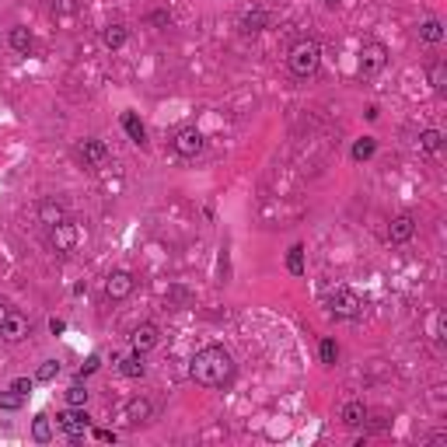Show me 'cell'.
Listing matches in <instances>:
<instances>
[{
    "label": "cell",
    "mask_w": 447,
    "mask_h": 447,
    "mask_svg": "<svg viewBox=\"0 0 447 447\" xmlns=\"http://www.w3.org/2000/svg\"><path fill=\"white\" fill-rule=\"evenodd\" d=\"M189 374L200 388H224L234 381V356L224 346H207L193 356Z\"/></svg>",
    "instance_id": "obj_1"
},
{
    "label": "cell",
    "mask_w": 447,
    "mask_h": 447,
    "mask_svg": "<svg viewBox=\"0 0 447 447\" xmlns=\"http://www.w3.org/2000/svg\"><path fill=\"white\" fill-rule=\"evenodd\" d=\"M287 67H290V73L297 80L315 77L318 67H322V46H318V39H297L290 46V53H287Z\"/></svg>",
    "instance_id": "obj_2"
},
{
    "label": "cell",
    "mask_w": 447,
    "mask_h": 447,
    "mask_svg": "<svg viewBox=\"0 0 447 447\" xmlns=\"http://www.w3.org/2000/svg\"><path fill=\"white\" fill-rule=\"evenodd\" d=\"M325 304H328V315H332V318H342V322L360 318L364 308H367V301L356 294V290H349V287H335V290L325 297Z\"/></svg>",
    "instance_id": "obj_3"
},
{
    "label": "cell",
    "mask_w": 447,
    "mask_h": 447,
    "mask_svg": "<svg viewBox=\"0 0 447 447\" xmlns=\"http://www.w3.org/2000/svg\"><path fill=\"white\" fill-rule=\"evenodd\" d=\"M385 67H388V46H385V42H364V46H360V63H356V73H360V80L378 77Z\"/></svg>",
    "instance_id": "obj_4"
},
{
    "label": "cell",
    "mask_w": 447,
    "mask_h": 447,
    "mask_svg": "<svg viewBox=\"0 0 447 447\" xmlns=\"http://www.w3.org/2000/svg\"><path fill=\"white\" fill-rule=\"evenodd\" d=\"M77 245H80V227H77L70 217L60 220L56 227H49V248H53L56 255H70Z\"/></svg>",
    "instance_id": "obj_5"
},
{
    "label": "cell",
    "mask_w": 447,
    "mask_h": 447,
    "mask_svg": "<svg viewBox=\"0 0 447 447\" xmlns=\"http://www.w3.org/2000/svg\"><path fill=\"white\" fill-rule=\"evenodd\" d=\"M56 426H60V430H63V433H67V437L77 444V440H80L87 430H91V416L84 412V405H70L67 412H60V416H56Z\"/></svg>",
    "instance_id": "obj_6"
},
{
    "label": "cell",
    "mask_w": 447,
    "mask_h": 447,
    "mask_svg": "<svg viewBox=\"0 0 447 447\" xmlns=\"http://www.w3.org/2000/svg\"><path fill=\"white\" fill-rule=\"evenodd\" d=\"M171 147H175L178 157H200L203 147H207V137H203V130H196V126H182V130L175 133Z\"/></svg>",
    "instance_id": "obj_7"
},
{
    "label": "cell",
    "mask_w": 447,
    "mask_h": 447,
    "mask_svg": "<svg viewBox=\"0 0 447 447\" xmlns=\"http://www.w3.org/2000/svg\"><path fill=\"white\" fill-rule=\"evenodd\" d=\"M133 290H137V277L130 270H112L105 277V297L109 301H126Z\"/></svg>",
    "instance_id": "obj_8"
},
{
    "label": "cell",
    "mask_w": 447,
    "mask_h": 447,
    "mask_svg": "<svg viewBox=\"0 0 447 447\" xmlns=\"http://www.w3.org/2000/svg\"><path fill=\"white\" fill-rule=\"evenodd\" d=\"M28 335H32V322L21 311H8L4 325H0V339L4 342H25Z\"/></svg>",
    "instance_id": "obj_9"
},
{
    "label": "cell",
    "mask_w": 447,
    "mask_h": 447,
    "mask_svg": "<svg viewBox=\"0 0 447 447\" xmlns=\"http://www.w3.org/2000/svg\"><path fill=\"white\" fill-rule=\"evenodd\" d=\"M35 217L42 227H56L60 220H67V203L56 200V196H42L39 207H35Z\"/></svg>",
    "instance_id": "obj_10"
},
{
    "label": "cell",
    "mask_w": 447,
    "mask_h": 447,
    "mask_svg": "<svg viewBox=\"0 0 447 447\" xmlns=\"http://www.w3.org/2000/svg\"><path fill=\"white\" fill-rule=\"evenodd\" d=\"M73 157H77L84 168H98V164L109 157V147H105L102 140H80L77 150H73Z\"/></svg>",
    "instance_id": "obj_11"
},
{
    "label": "cell",
    "mask_w": 447,
    "mask_h": 447,
    "mask_svg": "<svg viewBox=\"0 0 447 447\" xmlns=\"http://www.w3.org/2000/svg\"><path fill=\"white\" fill-rule=\"evenodd\" d=\"M412 238H416V217H412V213L392 217V224H388V241H392V245H409Z\"/></svg>",
    "instance_id": "obj_12"
},
{
    "label": "cell",
    "mask_w": 447,
    "mask_h": 447,
    "mask_svg": "<svg viewBox=\"0 0 447 447\" xmlns=\"http://www.w3.org/2000/svg\"><path fill=\"white\" fill-rule=\"evenodd\" d=\"M130 342H133V349H137V353H150V349L161 342V328H157L154 322H140V325L133 328Z\"/></svg>",
    "instance_id": "obj_13"
},
{
    "label": "cell",
    "mask_w": 447,
    "mask_h": 447,
    "mask_svg": "<svg viewBox=\"0 0 447 447\" xmlns=\"http://www.w3.org/2000/svg\"><path fill=\"white\" fill-rule=\"evenodd\" d=\"M150 416H154V402L150 398L137 395V398L126 402V423L130 426H143V423H150Z\"/></svg>",
    "instance_id": "obj_14"
},
{
    "label": "cell",
    "mask_w": 447,
    "mask_h": 447,
    "mask_svg": "<svg viewBox=\"0 0 447 447\" xmlns=\"http://www.w3.org/2000/svg\"><path fill=\"white\" fill-rule=\"evenodd\" d=\"M8 46H11L18 56H28V53L35 49V35H32V28H28V25H11V32H8Z\"/></svg>",
    "instance_id": "obj_15"
},
{
    "label": "cell",
    "mask_w": 447,
    "mask_h": 447,
    "mask_svg": "<svg viewBox=\"0 0 447 447\" xmlns=\"http://www.w3.org/2000/svg\"><path fill=\"white\" fill-rule=\"evenodd\" d=\"M367 419H371V409L364 405V402H346L342 405V423L349 426V430H356V426H367Z\"/></svg>",
    "instance_id": "obj_16"
},
{
    "label": "cell",
    "mask_w": 447,
    "mask_h": 447,
    "mask_svg": "<svg viewBox=\"0 0 447 447\" xmlns=\"http://www.w3.org/2000/svg\"><path fill=\"white\" fill-rule=\"evenodd\" d=\"M119 374H123V378H133V381H137V378H143V374H147L143 353H137V349H133L130 356H123V360H119Z\"/></svg>",
    "instance_id": "obj_17"
},
{
    "label": "cell",
    "mask_w": 447,
    "mask_h": 447,
    "mask_svg": "<svg viewBox=\"0 0 447 447\" xmlns=\"http://www.w3.org/2000/svg\"><path fill=\"white\" fill-rule=\"evenodd\" d=\"M444 21L440 18H426L423 25H419V42H426V46H440L444 42Z\"/></svg>",
    "instance_id": "obj_18"
},
{
    "label": "cell",
    "mask_w": 447,
    "mask_h": 447,
    "mask_svg": "<svg viewBox=\"0 0 447 447\" xmlns=\"http://www.w3.org/2000/svg\"><path fill=\"white\" fill-rule=\"evenodd\" d=\"M265 25H270V11H265V8H252V11L241 18V32H248V35L265 32Z\"/></svg>",
    "instance_id": "obj_19"
},
{
    "label": "cell",
    "mask_w": 447,
    "mask_h": 447,
    "mask_svg": "<svg viewBox=\"0 0 447 447\" xmlns=\"http://www.w3.org/2000/svg\"><path fill=\"white\" fill-rule=\"evenodd\" d=\"M126 39H130V28H126L123 21H116V25H109V28L102 32V46H105V49H123Z\"/></svg>",
    "instance_id": "obj_20"
},
{
    "label": "cell",
    "mask_w": 447,
    "mask_h": 447,
    "mask_svg": "<svg viewBox=\"0 0 447 447\" xmlns=\"http://www.w3.org/2000/svg\"><path fill=\"white\" fill-rule=\"evenodd\" d=\"M123 130L130 133V140H133L137 147H143V143H147V126L140 123V116H137V112H126V116H123Z\"/></svg>",
    "instance_id": "obj_21"
},
{
    "label": "cell",
    "mask_w": 447,
    "mask_h": 447,
    "mask_svg": "<svg viewBox=\"0 0 447 447\" xmlns=\"http://www.w3.org/2000/svg\"><path fill=\"white\" fill-rule=\"evenodd\" d=\"M426 80H430V87L437 95H444L447 91V60H437V63H430V70H426Z\"/></svg>",
    "instance_id": "obj_22"
},
{
    "label": "cell",
    "mask_w": 447,
    "mask_h": 447,
    "mask_svg": "<svg viewBox=\"0 0 447 447\" xmlns=\"http://www.w3.org/2000/svg\"><path fill=\"white\" fill-rule=\"evenodd\" d=\"M32 440H35V444H49V440H53V419H49L46 412H39V416L32 419Z\"/></svg>",
    "instance_id": "obj_23"
},
{
    "label": "cell",
    "mask_w": 447,
    "mask_h": 447,
    "mask_svg": "<svg viewBox=\"0 0 447 447\" xmlns=\"http://www.w3.org/2000/svg\"><path fill=\"white\" fill-rule=\"evenodd\" d=\"M374 150H378V140H374V137H360V140L353 143L349 157H353V161H371V157H374Z\"/></svg>",
    "instance_id": "obj_24"
},
{
    "label": "cell",
    "mask_w": 447,
    "mask_h": 447,
    "mask_svg": "<svg viewBox=\"0 0 447 447\" xmlns=\"http://www.w3.org/2000/svg\"><path fill=\"white\" fill-rule=\"evenodd\" d=\"M318 360H322L325 367H332V364L339 360V342H335L332 335H325V339L318 342Z\"/></svg>",
    "instance_id": "obj_25"
},
{
    "label": "cell",
    "mask_w": 447,
    "mask_h": 447,
    "mask_svg": "<svg viewBox=\"0 0 447 447\" xmlns=\"http://www.w3.org/2000/svg\"><path fill=\"white\" fill-rule=\"evenodd\" d=\"M287 273L290 277H304V245H290V252H287Z\"/></svg>",
    "instance_id": "obj_26"
},
{
    "label": "cell",
    "mask_w": 447,
    "mask_h": 447,
    "mask_svg": "<svg viewBox=\"0 0 447 447\" xmlns=\"http://www.w3.org/2000/svg\"><path fill=\"white\" fill-rule=\"evenodd\" d=\"M419 147H423L426 154H437V150L444 147V133H440V130H423V133H419Z\"/></svg>",
    "instance_id": "obj_27"
},
{
    "label": "cell",
    "mask_w": 447,
    "mask_h": 447,
    "mask_svg": "<svg viewBox=\"0 0 447 447\" xmlns=\"http://www.w3.org/2000/svg\"><path fill=\"white\" fill-rule=\"evenodd\" d=\"M87 395H91V392H87V388L80 385V378H77V381H73V385H70V388L63 392L67 405H87Z\"/></svg>",
    "instance_id": "obj_28"
},
{
    "label": "cell",
    "mask_w": 447,
    "mask_h": 447,
    "mask_svg": "<svg viewBox=\"0 0 447 447\" xmlns=\"http://www.w3.org/2000/svg\"><path fill=\"white\" fill-rule=\"evenodd\" d=\"M21 405H25V395L21 392H15V388L0 392V409H4V412H18Z\"/></svg>",
    "instance_id": "obj_29"
},
{
    "label": "cell",
    "mask_w": 447,
    "mask_h": 447,
    "mask_svg": "<svg viewBox=\"0 0 447 447\" xmlns=\"http://www.w3.org/2000/svg\"><path fill=\"white\" fill-rule=\"evenodd\" d=\"M56 378H60V360H42L39 371H35V381L49 385V381H56Z\"/></svg>",
    "instance_id": "obj_30"
},
{
    "label": "cell",
    "mask_w": 447,
    "mask_h": 447,
    "mask_svg": "<svg viewBox=\"0 0 447 447\" xmlns=\"http://www.w3.org/2000/svg\"><path fill=\"white\" fill-rule=\"evenodd\" d=\"M49 8H53L56 18H73V15L80 11V0H53Z\"/></svg>",
    "instance_id": "obj_31"
},
{
    "label": "cell",
    "mask_w": 447,
    "mask_h": 447,
    "mask_svg": "<svg viewBox=\"0 0 447 447\" xmlns=\"http://www.w3.org/2000/svg\"><path fill=\"white\" fill-rule=\"evenodd\" d=\"M98 364H102V356H98V353H91V356H87V360L80 364V371H77V378H80V381H84V378H91V374L98 371Z\"/></svg>",
    "instance_id": "obj_32"
},
{
    "label": "cell",
    "mask_w": 447,
    "mask_h": 447,
    "mask_svg": "<svg viewBox=\"0 0 447 447\" xmlns=\"http://www.w3.org/2000/svg\"><path fill=\"white\" fill-rule=\"evenodd\" d=\"M11 388H15V392H21V395H28V392L35 388V378H15V381H11Z\"/></svg>",
    "instance_id": "obj_33"
},
{
    "label": "cell",
    "mask_w": 447,
    "mask_h": 447,
    "mask_svg": "<svg viewBox=\"0 0 447 447\" xmlns=\"http://www.w3.org/2000/svg\"><path fill=\"white\" fill-rule=\"evenodd\" d=\"M147 21H150V25H157V28H164V25L171 21V15H168V11H150V15H147Z\"/></svg>",
    "instance_id": "obj_34"
},
{
    "label": "cell",
    "mask_w": 447,
    "mask_h": 447,
    "mask_svg": "<svg viewBox=\"0 0 447 447\" xmlns=\"http://www.w3.org/2000/svg\"><path fill=\"white\" fill-rule=\"evenodd\" d=\"M49 332H53V335H63V332H67V322H63V318H49Z\"/></svg>",
    "instance_id": "obj_35"
},
{
    "label": "cell",
    "mask_w": 447,
    "mask_h": 447,
    "mask_svg": "<svg viewBox=\"0 0 447 447\" xmlns=\"http://www.w3.org/2000/svg\"><path fill=\"white\" fill-rule=\"evenodd\" d=\"M95 440H102V444H116V433H112V430H95Z\"/></svg>",
    "instance_id": "obj_36"
},
{
    "label": "cell",
    "mask_w": 447,
    "mask_h": 447,
    "mask_svg": "<svg viewBox=\"0 0 447 447\" xmlns=\"http://www.w3.org/2000/svg\"><path fill=\"white\" fill-rule=\"evenodd\" d=\"M8 311H11V308H8V301H0V325H4V318H8Z\"/></svg>",
    "instance_id": "obj_37"
},
{
    "label": "cell",
    "mask_w": 447,
    "mask_h": 447,
    "mask_svg": "<svg viewBox=\"0 0 447 447\" xmlns=\"http://www.w3.org/2000/svg\"><path fill=\"white\" fill-rule=\"evenodd\" d=\"M322 4H325V8H339V4H342V0H322Z\"/></svg>",
    "instance_id": "obj_38"
}]
</instances>
